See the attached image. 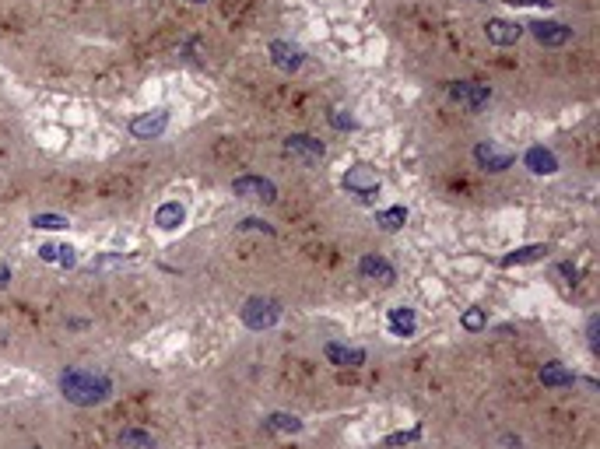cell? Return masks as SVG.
<instances>
[{
  "instance_id": "obj_8",
  "label": "cell",
  "mask_w": 600,
  "mask_h": 449,
  "mask_svg": "<svg viewBox=\"0 0 600 449\" xmlns=\"http://www.w3.org/2000/svg\"><path fill=\"white\" fill-rule=\"evenodd\" d=\"M165 127H169V112H165V109H155V112L137 116V119L130 123V134H134L137 141H151V137H158Z\"/></svg>"
},
{
  "instance_id": "obj_16",
  "label": "cell",
  "mask_w": 600,
  "mask_h": 449,
  "mask_svg": "<svg viewBox=\"0 0 600 449\" xmlns=\"http://www.w3.org/2000/svg\"><path fill=\"white\" fill-rule=\"evenodd\" d=\"M183 221H187V211H183V204H176V200H169V204H162V207L155 211V225L165 228V232L180 228Z\"/></svg>"
},
{
  "instance_id": "obj_1",
  "label": "cell",
  "mask_w": 600,
  "mask_h": 449,
  "mask_svg": "<svg viewBox=\"0 0 600 449\" xmlns=\"http://www.w3.org/2000/svg\"><path fill=\"white\" fill-rule=\"evenodd\" d=\"M60 393H64V400H71V404H78V407H95L102 400H109L112 379H109L105 372L74 365V368L60 372Z\"/></svg>"
},
{
  "instance_id": "obj_18",
  "label": "cell",
  "mask_w": 600,
  "mask_h": 449,
  "mask_svg": "<svg viewBox=\"0 0 600 449\" xmlns=\"http://www.w3.org/2000/svg\"><path fill=\"white\" fill-rule=\"evenodd\" d=\"M544 253H548V246H523V250H516V253L502 257V267H516V264H534V260H541Z\"/></svg>"
},
{
  "instance_id": "obj_13",
  "label": "cell",
  "mask_w": 600,
  "mask_h": 449,
  "mask_svg": "<svg viewBox=\"0 0 600 449\" xmlns=\"http://www.w3.org/2000/svg\"><path fill=\"white\" fill-rule=\"evenodd\" d=\"M327 358L334 361V365H341V368H358V365H365V351L330 341V344H327Z\"/></svg>"
},
{
  "instance_id": "obj_27",
  "label": "cell",
  "mask_w": 600,
  "mask_h": 449,
  "mask_svg": "<svg viewBox=\"0 0 600 449\" xmlns=\"http://www.w3.org/2000/svg\"><path fill=\"white\" fill-rule=\"evenodd\" d=\"M330 123H334L337 130H351V127H355V119H351V116H344L341 109H337V112H330Z\"/></svg>"
},
{
  "instance_id": "obj_23",
  "label": "cell",
  "mask_w": 600,
  "mask_h": 449,
  "mask_svg": "<svg viewBox=\"0 0 600 449\" xmlns=\"http://www.w3.org/2000/svg\"><path fill=\"white\" fill-rule=\"evenodd\" d=\"M481 327H485V313H481V309H467V313H464V330L474 334V330H481Z\"/></svg>"
},
{
  "instance_id": "obj_31",
  "label": "cell",
  "mask_w": 600,
  "mask_h": 449,
  "mask_svg": "<svg viewBox=\"0 0 600 449\" xmlns=\"http://www.w3.org/2000/svg\"><path fill=\"white\" fill-rule=\"evenodd\" d=\"M39 257H42L46 264H57V246H42V250H39Z\"/></svg>"
},
{
  "instance_id": "obj_25",
  "label": "cell",
  "mask_w": 600,
  "mask_h": 449,
  "mask_svg": "<svg viewBox=\"0 0 600 449\" xmlns=\"http://www.w3.org/2000/svg\"><path fill=\"white\" fill-rule=\"evenodd\" d=\"M418 436H421L418 428H411V432H397V436H390V439H387V446H407V443H414Z\"/></svg>"
},
{
  "instance_id": "obj_30",
  "label": "cell",
  "mask_w": 600,
  "mask_h": 449,
  "mask_svg": "<svg viewBox=\"0 0 600 449\" xmlns=\"http://www.w3.org/2000/svg\"><path fill=\"white\" fill-rule=\"evenodd\" d=\"M512 7H551V0H505Z\"/></svg>"
},
{
  "instance_id": "obj_21",
  "label": "cell",
  "mask_w": 600,
  "mask_h": 449,
  "mask_svg": "<svg viewBox=\"0 0 600 449\" xmlns=\"http://www.w3.org/2000/svg\"><path fill=\"white\" fill-rule=\"evenodd\" d=\"M267 425L278 428V432H302V421L295 418V414H271Z\"/></svg>"
},
{
  "instance_id": "obj_24",
  "label": "cell",
  "mask_w": 600,
  "mask_h": 449,
  "mask_svg": "<svg viewBox=\"0 0 600 449\" xmlns=\"http://www.w3.org/2000/svg\"><path fill=\"white\" fill-rule=\"evenodd\" d=\"M239 228H242V232H267V235H274V228H271L267 221H260V218H242Z\"/></svg>"
},
{
  "instance_id": "obj_32",
  "label": "cell",
  "mask_w": 600,
  "mask_h": 449,
  "mask_svg": "<svg viewBox=\"0 0 600 449\" xmlns=\"http://www.w3.org/2000/svg\"><path fill=\"white\" fill-rule=\"evenodd\" d=\"M7 284H11V267L0 260V288H7Z\"/></svg>"
},
{
  "instance_id": "obj_3",
  "label": "cell",
  "mask_w": 600,
  "mask_h": 449,
  "mask_svg": "<svg viewBox=\"0 0 600 449\" xmlns=\"http://www.w3.org/2000/svg\"><path fill=\"white\" fill-rule=\"evenodd\" d=\"M446 91H449V98H453V102H460V105H464V109H471V112L485 109V105H488V98H492V88H488V85H478V81H449Z\"/></svg>"
},
{
  "instance_id": "obj_20",
  "label": "cell",
  "mask_w": 600,
  "mask_h": 449,
  "mask_svg": "<svg viewBox=\"0 0 600 449\" xmlns=\"http://www.w3.org/2000/svg\"><path fill=\"white\" fill-rule=\"evenodd\" d=\"M119 446L123 449H151V436L148 432H137V428H127V432H119Z\"/></svg>"
},
{
  "instance_id": "obj_2",
  "label": "cell",
  "mask_w": 600,
  "mask_h": 449,
  "mask_svg": "<svg viewBox=\"0 0 600 449\" xmlns=\"http://www.w3.org/2000/svg\"><path fill=\"white\" fill-rule=\"evenodd\" d=\"M281 320V305L274 302V298H246V305H242V323L249 327V330H271L274 323Z\"/></svg>"
},
{
  "instance_id": "obj_10",
  "label": "cell",
  "mask_w": 600,
  "mask_h": 449,
  "mask_svg": "<svg viewBox=\"0 0 600 449\" xmlns=\"http://www.w3.org/2000/svg\"><path fill=\"white\" fill-rule=\"evenodd\" d=\"M271 60H274V67L278 71H285V74H295L302 71V64H305V53H302L299 46H292V42H271Z\"/></svg>"
},
{
  "instance_id": "obj_9",
  "label": "cell",
  "mask_w": 600,
  "mask_h": 449,
  "mask_svg": "<svg viewBox=\"0 0 600 449\" xmlns=\"http://www.w3.org/2000/svg\"><path fill=\"white\" fill-rule=\"evenodd\" d=\"M358 274H362L365 281H380V284H394V281H397L394 264L383 260V257H376V253H365V257L358 260Z\"/></svg>"
},
{
  "instance_id": "obj_29",
  "label": "cell",
  "mask_w": 600,
  "mask_h": 449,
  "mask_svg": "<svg viewBox=\"0 0 600 449\" xmlns=\"http://www.w3.org/2000/svg\"><path fill=\"white\" fill-rule=\"evenodd\" d=\"M116 264H123V257H99V260H92V270H99V267H116Z\"/></svg>"
},
{
  "instance_id": "obj_15",
  "label": "cell",
  "mask_w": 600,
  "mask_h": 449,
  "mask_svg": "<svg viewBox=\"0 0 600 449\" xmlns=\"http://www.w3.org/2000/svg\"><path fill=\"white\" fill-rule=\"evenodd\" d=\"M414 330H418L414 309H407V305L390 309V334H394V337H414Z\"/></svg>"
},
{
  "instance_id": "obj_33",
  "label": "cell",
  "mask_w": 600,
  "mask_h": 449,
  "mask_svg": "<svg viewBox=\"0 0 600 449\" xmlns=\"http://www.w3.org/2000/svg\"><path fill=\"white\" fill-rule=\"evenodd\" d=\"M190 4H207V0H190Z\"/></svg>"
},
{
  "instance_id": "obj_12",
  "label": "cell",
  "mask_w": 600,
  "mask_h": 449,
  "mask_svg": "<svg viewBox=\"0 0 600 449\" xmlns=\"http://www.w3.org/2000/svg\"><path fill=\"white\" fill-rule=\"evenodd\" d=\"M485 35L492 46H512L519 35H523V25L519 21H509V18H492L485 25Z\"/></svg>"
},
{
  "instance_id": "obj_28",
  "label": "cell",
  "mask_w": 600,
  "mask_h": 449,
  "mask_svg": "<svg viewBox=\"0 0 600 449\" xmlns=\"http://www.w3.org/2000/svg\"><path fill=\"white\" fill-rule=\"evenodd\" d=\"M597 316H590V320H587V341H590V348H597Z\"/></svg>"
},
{
  "instance_id": "obj_14",
  "label": "cell",
  "mask_w": 600,
  "mask_h": 449,
  "mask_svg": "<svg viewBox=\"0 0 600 449\" xmlns=\"http://www.w3.org/2000/svg\"><path fill=\"white\" fill-rule=\"evenodd\" d=\"M523 165H527L534 176H551V173H558L555 155H551V151H544V148H530V151L523 155Z\"/></svg>"
},
{
  "instance_id": "obj_11",
  "label": "cell",
  "mask_w": 600,
  "mask_h": 449,
  "mask_svg": "<svg viewBox=\"0 0 600 449\" xmlns=\"http://www.w3.org/2000/svg\"><path fill=\"white\" fill-rule=\"evenodd\" d=\"M530 32H534V39L541 42V46H565L569 39H572V28L569 25H558V21H534V25H527Z\"/></svg>"
},
{
  "instance_id": "obj_17",
  "label": "cell",
  "mask_w": 600,
  "mask_h": 449,
  "mask_svg": "<svg viewBox=\"0 0 600 449\" xmlns=\"http://www.w3.org/2000/svg\"><path fill=\"white\" fill-rule=\"evenodd\" d=\"M541 383H544V386H572L576 375H572L569 368H562V361H548V365L541 368Z\"/></svg>"
},
{
  "instance_id": "obj_6",
  "label": "cell",
  "mask_w": 600,
  "mask_h": 449,
  "mask_svg": "<svg viewBox=\"0 0 600 449\" xmlns=\"http://www.w3.org/2000/svg\"><path fill=\"white\" fill-rule=\"evenodd\" d=\"M474 162H478L485 173H505V169L516 162V155L505 151V148H499L495 141H481V144L474 148Z\"/></svg>"
},
{
  "instance_id": "obj_19",
  "label": "cell",
  "mask_w": 600,
  "mask_h": 449,
  "mask_svg": "<svg viewBox=\"0 0 600 449\" xmlns=\"http://www.w3.org/2000/svg\"><path fill=\"white\" fill-rule=\"evenodd\" d=\"M404 221H407V211H404V207H387V211H380V214H376V225H383L387 232L404 228Z\"/></svg>"
},
{
  "instance_id": "obj_5",
  "label": "cell",
  "mask_w": 600,
  "mask_h": 449,
  "mask_svg": "<svg viewBox=\"0 0 600 449\" xmlns=\"http://www.w3.org/2000/svg\"><path fill=\"white\" fill-rule=\"evenodd\" d=\"M344 189H351L358 200H372L380 193V176L372 165H355L344 173Z\"/></svg>"
},
{
  "instance_id": "obj_7",
  "label": "cell",
  "mask_w": 600,
  "mask_h": 449,
  "mask_svg": "<svg viewBox=\"0 0 600 449\" xmlns=\"http://www.w3.org/2000/svg\"><path fill=\"white\" fill-rule=\"evenodd\" d=\"M285 151H288L292 158L305 162V165H312V162H319V158L327 155L323 141H316V137H309V134H288V137H285Z\"/></svg>"
},
{
  "instance_id": "obj_26",
  "label": "cell",
  "mask_w": 600,
  "mask_h": 449,
  "mask_svg": "<svg viewBox=\"0 0 600 449\" xmlns=\"http://www.w3.org/2000/svg\"><path fill=\"white\" fill-rule=\"evenodd\" d=\"M57 264H60V267H74V264H78L74 250H71V246H57Z\"/></svg>"
},
{
  "instance_id": "obj_4",
  "label": "cell",
  "mask_w": 600,
  "mask_h": 449,
  "mask_svg": "<svg viewBox=\"0 0 600 449\" xmlns=\"http://www.w3.org/2000/svg\"><path fill=\"white\" fill-rule=\"evenodd\" d=\"M232 193L242 200H260V204H274L278 200V186L264 176H239L232 180Z\"/></svg>"
},
{
  "instance_id": "obj_22",
  "label": "cell",
  "mask_w": 600,
  "mask_h": 449,
  "mask_svg": "<svg viewBox=\"0 0 600 449\" xmlns=\"http://www.w3.org/2000/svg\"><path fill=\"white\" fill-rule=\"evenodd\" d=\"M32 225H35V228H46V232H57V228H67V218H60V214H35Z\"/></svg>"
}]
</instances>
